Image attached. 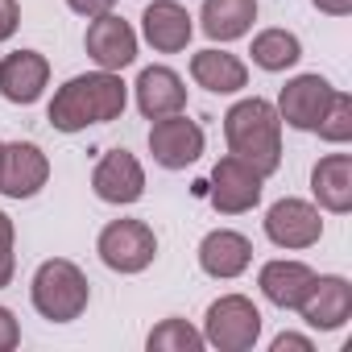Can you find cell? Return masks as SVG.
Returning <instances> with one entry per match:
<instances>
[{
	"instance_id": "8992f818",
	"label": "cell",
	"mask_w": 352,
	"mask_h": 352,
	"mask_svg": "<svg viewBox=\"0 0 352 352\" xmlns=\"http://www.w3.org/2000/svg\"><path fill=\"white\" fill-rule=\"evenodd\" d=\"M149 149H153V162L166 166V170H183L191 166L199 153H204V129L187 116H157L153 129H149Z\"/></svg>"
},
{
	"instance_id": "7a4b0ae2",
	"label": "cell",
	"mask_w": 352,
	"mask_h": 352,
	"mask_svg": "<svg viewBox=\"0 0 352 352\" xmlns=\"http://www.w3.org/2000/svg\"><path fill=\"white\" fill-rule=\"evenodd\" d=\"M124 112V83L112 71L100 75H75L67 87H58L50 104V124L63 133H79L87 124L116 120Z\"/></svg>"
},
{
	"instance_id": "4316f807",
	"label": "cell",
	"mask_w": 352,
	"mask_h": 352,
	"mask_svg": "<svg viewBox=\"0 0 352 352\" xmlns=\"http://www.w3.org/2000/svg\"><path fill=\"white\" fill-rule=\"evenodd\" d=\"M17 340H21V327H17L13 311H5V307H0V352L17 348Z\"/></svg>"
},
{
	"instance_id": "4dcf8cb0",
	"label": "cell",
	"mask_w": 352,
	"mask_h": 352,
	"mask_svg": "<svg viewBox=\"0 0 352 352\" xmlns=\"http://www.w3.org/2000/svg\"><path fill=\"white\" fill-rule=\"evenodd\" d=\"M0 157H5V145H0Z\"/></svg>"
},
{
	"instance_id": "4fadbf2b",
	"label": "cell",
	"mask_w": 352,
	"mask_h": 352,
	"mask_svg": "<svg viewBox=\"0 0 352 352\" xmlns=\"http://www.w3.org/2000/svg\"><path fill=\"white\" fill-rule=\"evenodd\" d=\"M298 311H302V319H307L311 327L336 331V327H344V319L352 315V286H348L344 278H315L311 290H307V298L298 302Z\"/></svg>"
},
{
	"instance_id": "ffe728a7",
	"label": "cell",
	"mask_w": 352,
	"mask_h": 352,
	"mask_svg": "<svg viewBox=\"0 0 352 352\" xmlns=\"http://www.w3.org/2000/svg\"><path fill=\"white\" fill-rule=\"evenodd\" d=\"M191 75H195V83L199 87H208V91H241L245 83H249V71H245V63L236 58V54H224V50H199L195 58H191Z\"/></svg>"
},
{
	"instance_id": "2e32d148",
	"label": "cell",
	"mask_w": 352,
	"mask_h": 352,
	"mask_svg": "<svg viewBox=\"0 0 352 352\" xmlns=\"http://www.w3.org/2000/svg\"><path fill=\"white\" fill-rule=\"evenodd\" d=\"M141 21H145V38H149L153 50H162V54L187 50V42H191V13L183 5H174V0H153Z\"/></svg>"
},
{
	"instance_id": "30bf717a",
	"label": "cell",
	"mask_w": 352,
	"mask_h": 352,
	"mask_svg": "<svg viewBox=\"0 0 352 352\" xmlns=\"http://www.w3.org/2000/svg\"><path fill=\"white\" fill-rule=\"evenodd\" d=\"M265 232L282 249H311L323 236V220L311 204L302 199H278L265 216Z\"/></svg>"
},
{
	"instance_id": "7402d4cb",
	"label": "cell",
	"mask_w": 352,
	"mask_h": 352,
	"mask_svg": "<svg viewBox=\"0 0 352 352\" xmlns=\"http://www.w3.org/2000/svg\"><path fill=\"white\" fill-rule=\"evenodd\" d=\"M298 58H302V46H298V38L286 34V30H265V34L253 38V63H257L261 71H286V67H294Z\"/></svg>"
},
{
	"instance_id": "cb8c5ba5",
	"label": "cell",
	"mask_w": 352,
	"mask_h": 352,
	"mask_svg": "<svg viewBox=\"0 0 352 352\" xmlns=\"http://www.w3.org/2000/svg\"><path fill=\"white\" fill-rule=\"evenodd\" d=\"M315 133H319L323 141H336V145L352 137V100H348L344 91H336V96H331V104H327L323 120L315 124Z\"/></svg>"
},
{
	"instance_id": "3957f363",
	"label": "cell",
	"mask_w": 352,
	"mask_h": 352,
	"mask_svg": "<svg viewBox=\"0 0 352 352\" xmlns=\"http://www.w3.org/2000/svg\"><path fill=\"white\" fill-rule=\"evenodd\" d=\"M87 294H91L87 278L75 261L54 257V261H42V270L34 274V307L54 323L79 319L83 307H87Z\"/></svg>"
},
{
	"instance_id": "d4e9b609",
	"label": "cell",
	"mask_w": 352,
	"mask_h": 352,
	"mask_svg": "<svg viewBox=\"0 0 352 352\" xmlns=\"http://www.w3.org/2000/svg\"><path fill=\"white\" fill-rule=\"evenodd\" d=\"M13 270H17V257H13V220L0 212V290L13 282Z\"/></svg>"
},
{
	"instance_id": "5bb4252c",
	"label": "cell",
	"mask_w": 352,
	"mask_h": 352,
	"mask_svg": "<svg viewBox=\"0 0 352 352\" xmlns=\"http://www.w3.org/2000/svg\"><path fill=\"white\" fill-rule=\"evenodd\" d=\"M50 79V63L38 50H17L0 63V91L13 104H34Z\"/></svg>"
},
{
	"instance_id": "5b68a950",
	"label": "cell",
	"mask_w": 352,
	"mask_h": 352,
	"mask_svg": "<svg viewBox=\"0 0 352 352\" xmlns=\"http://www.w3.org/2000/svg\"><path fill=\"white\" fill-rule=\"evenodd\" d=\"M100 261L116 274H141L153 253H157V241H153V228L141 224V220H112L104 232H100Z\"/></svg>"
},
{
	"instance_id": "44dd1931",
	"label": "cell",
	"mask_w": 352,
	"mask_h": 352,
	"mask_svg": "<svg viewBox=\"0 0 352 352\" xmlns=\"http://www.w3.org/2000/svg\"><path fill=\"white\" fill-rule=\"evenodd\" d=\"M311 282H315V274H311L302 261H270V265L261 270V290H265V298L278 302V307H298V302L307 298Z\"/></svg>"
},
{
	"instance_id": "ba28073f",
	"label": "cell",
	"mask_w": 352,
	"mask_h": 352,
	"mask_svg": "<svg viewBox=\"0 0 352 352\" xmlns=\"http://www.w3.org/2000/svg\"><path fill=\"white\" fill-rule=\"evenodd\" d=\"M50 179V162L34 141H13L5 145V157H0V191L9 199H30L46 187Z\"/></svg>"
},
{
	"instance_id": "9a60e30c",
	"label": "cell",
	"mask_w": 352,
	"mask_h": 352,
	"mask_svg": "<svg viewBox=\"0 0 352 352\" xmlns=\"http://www.w3.org/2000/svg\"><path fill=\"white\" fill-rule=\"evenodd\" d=\"M183 104H187V87L170 67H145L141 71V79H137V108H141V116H149V120L174 116V112H183Z\"/></svg>"
},
{
	"instance_id": "277c9868",
	"label": "cell",
	"mask_w": 352,
	"mask_h": 352,
	"mask_svg": "<svg viewBox=\"0 0 352 352\" xmlns=\"http://www.w3.org/2000/svg\"><path fill=\"white\" fill-rule=\"evenodd\" d=\"M261 336V311L245 294H224L208 307L204 344H216L220 352H245Z\"/></svg>"
},
{
	"instance_id": "603a6c76",
	"label": "cell",
	"mask_w": 352,
	"mask_h": 352,
	"mask_svg": "<svg viewBox=\"0 0 352 352\" xmlns=\"http://www.w3.org/2000/svg\"><path fill=\"white\" fill-rule=\"evenodd\" d=\"M204 336L187 319H166L162 327L149 331V352H199Z\"/></svg>"
},
{
	"instance_id": "83f0119b",
	"label": "cell",
	"mask_w": 352,
	"mask_h": 352,
	"mask_svg": "<svg viewBox=\"0 0 352 352\" xmlns=\"http://www.w3.org/2000/svg\"><path fill=\"white\" fill-rule=\"evenodd\" d=\"M67 5H71L75 13H83V17H100V13L112 9V0H67Z\"/></svg>"
},
{
	"instance_id": "f546056e",
	"label": "cell",
	"mask_w": 352,
	"mask_h": 352,
	"mask_svg": "<svg viewBox=\"0 0 352 352\" xmlns=\"http://www.w3.org/2000/svg\"><path fill=\"white\" fill-rule=\"evenodd\" d=\"M286 348H294V352H311V340H307V336H290V331H286V336H278V340H274V352H286Z\"/></svg>"
},
{
	"instance_id": "d6986e66",
	"label": "cell",
	"mask_w": 352,
	"mask_h": 352,
	"mask_svg": "<svg viewBox=\"0 0 352 352\" xmlns=\"http://www.w3.org/2000/svg\"><path fill=\"white\" fill-rule=\"evenodd\" d=\"M257 17V0H204V34L212 42H236Z\"/></svg>"
},
{
	"instance_id": "8fae6325",
	"label": "cell",
	"mask_w": 352,
	"mask_h": 352,
	"mask_svg": "<svg viewBox=\"0 0 352 352\" xmlns=\"http://www.w3.org/2000/svg\"><path fill=\"white\" fill-rule=\"evenodd\" d=\"M91 187L104 204H137L145 191V170L129 149H112L104 153V162L91 174Z\"/></svg>"
},
{
	"instance_id": "f1b7e54d",
	"label": "cell",
	"mask_w": 352,
	"mask_h": 352,
	"mask_svg": "<svg viewBox=\"0 0 352 352\" xmlns=\"http://www.w3.org/2000/svg\"><path fill=\"white\" fill-rule=\"evenodd\" d=\"M311 5L319 13H327V17H348L352 13V0H311Z\"/></svg>"
},
{
	"instance_id": "6da1fadb",
	"label": "cell",
	"mask_w": 352,
	"mask_h": 352,
	"mask_svg": "<svg viewBox=\"0 0 352 352\" xmlns=\"http://www.w3.org/2000/svg\"><path fill=\"white\" fill-rule=\"evenodd\" d=\"M224 137H228L232 157L249 162L261 179L282 166V116H278L274 104H265L257 96L241 100L224 116Z\"/></svg>"
},
{
	"instance_id": "9c48e42d",
	"label": "cell",
	"mask_w": 352,
	"mask_h": 352,
	"mask_svg": "<svg viewBox=\"0 0 352 352\" xmlns=\"http://www.w3.org/2000/svg\"><path fill=\"white\" fill-rule=\"evenodd\" d=\"M331 83L319 79V75H298L282 87V100H278V116L302 133H315V124L323 120L327 104H331Z\"/></svg>"
},
{
	"instance_id": "e0dca14e",
	"label": "cell",
	"mask_w": 352,
	"mask_h": 352,
	"mask_svg": "<svg viewBox=\"0 0 352 352\" xmlns=\"http://www.w3.org/2000/svg\"><path fill=\"white\" fill-rule=\"evenodd\" d=\"M249 261H253V245L241 232L220 228V232H208L204 245H199V265L212 278H236V274L249 270Z\"/></svg>"
},
{
	"instance_id": "7c38bea8",
	"label": "cell",
	"mask_w": 352,
	"mask_h": 352,
	"mask_svg": "<svg viewBox=\"0 0 352 352\" xmlns=\"http://www.w3.org/2000/svg\"><path fill=\"white\" fill-rule=\"evenodd\" d=\"M87 54L104 67V71H124L137 58V34L129 30V21L100 13L87 30Z\"/></svg>"
},
{
	"instance_id": "52a82bcc",
	"label": "cell",
	"mask_w": 352,
	"mask_h": 352,
	"mask_svg": "<svg viewBox=\"0 0 352 352\" xmlns=\"http://www.w3.org/2000/svg\"><path fill=\"white\" fill-rule=\"evenodd\" d=\"M257 199H261V174L249 162L232 157V153L220 157L216 170H212V204H216V212L236 216V212L257 208Z\"/></svg>"
},
{
	"instance_id": "484cf974",
	"label": "cell",
	"mask_w": 352,
	"mask_h": 352,
	"mask_svg": "<svg viewBox=\"0 0 352 352\" xmlns=\"http://www.w3.org/2000/svg\"><path fill=\"white\" fill-rule=\"evenodd\" d=\"M21 25V9H17V0H0V42H9Z\"/></svg>"
},
{
	"instance_id": "ac0fdd59",
	"label": "cell",
	"mask_w": 352,
	"mask_h": 352,
	"mask_svg": "<svg viewBox=\"0 0 352 352\" xmlns=\"http://www.w3.org/2000/svg\"><path fill=\"white\" fill-rule=\"evenodd\" d=\"M311 191L327 212H348L352 208V157L348 153H327L311 170Z\"/></svg>"
}]
</instances>
